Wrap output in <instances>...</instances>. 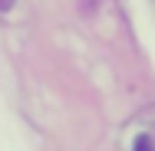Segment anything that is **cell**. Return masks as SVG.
Here are the masks:
<instances>
[{
    "instance_id": "cell-2",
    "label": "cell",
    "mask_w": 155,
    "mask_h": 151,
    "mask_svg": "<svg viewBox=\"0 0 155 151\" xmlns=\"http://www.w3.org/2000/svg\"><path fill=\"white\" fill-rule=\"evenodd\" d=\"M7 7H10V0H0V10H7Z\"/></svg>"
},
{
    "instance_id": "cell-1",
    "label": "cell",
    "mask_w": 155,
    "mask_h": 151,
    "mask_svg": "<svg viewBox=\"0 0 155 151\" xmlns=\"http://www.w3.org/2000/svg\"><path fill=\"white\" fill-rule=\"evenodd\" d=\"M132 151H155V135H139Z\"/></svg>"
}]
</instances>
